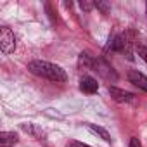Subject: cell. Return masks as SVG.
<instances>
[{
	"label": "cell",
	"instance_id": "6da1fadb",
	"mask_svg": "<svg viewBox=\"0 0 147 147\" xmlns=\"http://www.w3.org/2000/svg\"><path fill=\"white\" fill-rule=\"evenodd\" d=\"M28 69L30 73H33L35 76H40V78H45L49 82H55V83H64L67 80V75L66 71L54 64V62H49V61H40V59H35L28 64Z\"/></svg>",
	"mask_w": 147,
	"mask_h": 147
},
{
	"label": "cell",
	"instance_id": "7a4b0ae2",
	"mask_svg": "<svg viewBox=\"0 0 147 147\" xmlns=\"http://www.w3.org/2000/svg\"><path fill=\"white\" fill-rule=\"evenodd\" d=\"M14 49H16V36H14V33L9 28L2 26L0 28V50H2V54L7 55V54H12Z\"/></svg>",
	"mask_w": 147,
	"mask_h": 147
},
{
	"label": "cell",
	"instance_id": "3957f363",
	"mask_svg": "<svg viewBox=\"0 0 147 147\" xmlns=\"http://www.w3.org/2000/svg\"><path fill=\"white\" fill-rule=\"evenodd\" d=\"M94 69L99 73L102 78H106V80H113V82L118 80V75H116L114 67H113L109 62H106L104 59H95V62H94Z\"/></svg>",
	"mask_w": 147,
	"mask_h": 147
},
{
	"label": "cell",
	"instance_id": "277c9868",
	"mask_svg": "<svg viewBox=\"0 0 147 147\" xmlns=\"http://www.w3.org/2000/svg\"><path fill=\"white\" fill-rule=\"evenodd\" d=\"M109 94L116 102H121V104H130L135 100V95L131 92H126V90L118 88V87H109Z\"/></svg>",
	"mask_w": 147,
	"mask_h": 147
},
{
	"label": "cell",
	"instance_id": "5b68a950",
	"mask_svg": "<svg viewBox=\"0 0 147 147\" xmlns=\"http://www.w3.org/2000/svg\"><path fill=\"white\" fill-rule=\"evenodd\" d=\"M128 80H130V83H133L135 87H138L140 90H144V92H147V76L145 75H142L140 71H130L128 73Z\"/></svg>",
	"mask_w": 147,
	"mask_h": 147
},
{
	"label": "cell",
	"instance_id": "8992f818",
	"mask_svg": "<svg viewBox=\"0 0 147 147\" xmlns=\"http://www.w3.org/2000/svg\"><path fill=\"white\" fill-rule=\"evenodd\" d=\"M80 90H82L83 94H95V92L99 90V83H97V80L92 78V76H83V78L80 80Z\"/></svg>",
	"mask_w": 147,
	"mask_h": 147
},
{
	"label": "cell",
	"instance_id": "52a82bcc",
	"mask_svg": "<svg viewBox=\"0 0 147 147\" xmlns=\"http://www.w3.org/2000/svg\"><path fill=\"white\" fill-rule=\"evenodd\" d=\"M19 137L14 131H2L0 133V147H12L14 144H18Z\"/></svg>",
	"mask_w": 147,
	"mask_h": 147
},
{
	"label": "cell",
	"instance_id": "ba28073f",
	"mask_svg": "<svg viewBox=\"0 0 147 147\" xmlns=\"http://www.w3.org/2000/svg\"><path fill=\"white\" fill-rule=\"evenodd\" d=\"M21 128L26 133H30L31 137H35V138H43L45 137V131L42 128H38L36 125H33V123H24V125H21Z\"/></svg>",
	"mask_w": 147,
	"mask_h": 147
},
{
	"label": "cell",
	"instance_id": "9c48e42d",
	"mask_svg": "<svg viewBox=\"0 0 147 147\" xmlns=\"http://www.w3.org/2000/svg\"><path fill=\"white\" fill-rule=\"evenodd\" d=\"M87 126H88V130H90L92 133L99 135L104 142H111V135H109V131H107L106 128H102V126H99V125H87Z\"/></svg>",
	"mask_w": 147,
	"mask_h": 147
},
{
	"label": "cell",
	"instance_id": "30bf717a",
	"mask_svg": "<svg viewBox=\"0 0 147 147\" xmlns=\"http://www.w3.org/2000/svg\"><path fill=\"white\" fill-rule=\"evenodd\" d=\"M94 62H95V59H92L87 52L80 54V66H83V67H94Z\"/></svg>",
	"mask_w": 147,
	"mask_h": 147
},
{
	"label": "cell",
	"instance_id": "8fae6325",
	"mask_svg": "<svg viewBox=\"0 0 147 147\" xmlns=\"http://www.w3.org/2000/svg\"><path fill=\"white\" fill-rule=\"evenodd\" d=\"M137 52H138V55L142 57V61L147 64V47H144V45H140V47H137Z\"/></svg>",
	"mask_w": 147,
	"mask_h": 147
},
{
	"label": "cell",
	"instance_id": "7c38bea8",
	"mask_svg": "<svg viewBox=\"0 0 147 147\" xmlns=\"http://www.w3.org/2000/svg\"><path fill=\"white\" fill-rule=\"evenodd\" d=\"M66 147H92L88 144H83V142H78V140H69L66 144Z\"/></svg>",
	"mask_w": 147,
	"mask_h": 147
},
{
	"label": "cell",
	"instance_id": "4fadbf2b",
	"mask_svg": "<svg viewBox=\"0 0 147 147\" xmlns=\"http://www.w3.org/2000/svg\"><path fill=\"white\" fill-rule=\"evenodd\" d=\"M95 7L102 9V12H104V14H107V12H109V5H107V4H104V2H97V4H95Z\"/></svg>",
	"mask_w": 147,
	"mask_h": 147
},
{
	"label": "cell",
	"instance_id": "5bb4252c",
	"mask_svg": "<svg viewBox=\"0 0 147 147\" xmlns=\"http://www.w3.org/2000/svg\"><path fill=\"white\" fill-rule=\"evenodd\" d=\"M128 147H142V145H140V140H138V138L131 137V138H130V145H128Z\"/></svg>",
	"mask_w": 147,
	"mask_h": 147
},
{
	"label": "cell",
	"instance_id": "9a60e30c",
	"mask_svg": "<svg viewBox=\"0 0 147 147\" xmlns=\"http://www.w3.org/2000/svg\"><path fill=\"white\" fill-rule=\"evenodd\" d=\"M80 5H82V9H87V11H88V9H90V7H92V5H90V4H80Z\"/></svg>",
	"mask_w": 147,
	"mask_h": 147
}]
</instances>
